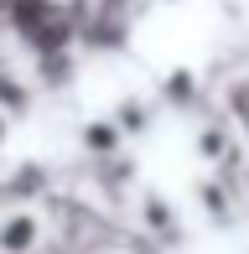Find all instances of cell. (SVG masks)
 <instances>
[{
	"label": "cell",
	"mask_w": 249,
	"mask_h": 254,
	"mask_svg": "<svg viewBox=\"0 0 249 254\" xmlns=\"http://www.w3.org/2000/svg\"><path fill=\"white\" fill-rule=\"evenodd\" d=\"M192 197H197V207H202V218H208L213 228H239L244 223V182H229V177H197L192 182Z\"/></svg>",
	"instance_id": "3"
},
{
	"label": "cell",
	"mask_w": 249,
	"mask_h": 254,
	"mask_svg": "<svg viewBox=\"0 0 249 254\" xmlns=\"http://www.w3.org/2000/svg\"><path fill=\"white\" fill-rule=\"evenodd\" d=\"M223 114L234 120V130H239L244 145H249V78H234V83L223 88Z\"/></svg>",
	"instance_id": "8"
},
{
	"label": "cell",
	"mask_w": 249,
	"mask_h": 254,
	"mask_svg": "<svg viewBox=\"0 0 249 254\" xmlns=\"http://www.w3.org/2000/svg\"><path fill=\"white\" fill-rule=\"evenodd\" d=\"M192 151H197V161L213 171V177L244 182V171H249L244 135L234 130V120L223 109H197V120H192Z\"/></svg>",
	"instance_id": "1"
},
{
	"label": "cell",
	"mask_w": 249,
	"mask_h": 254,
	"mask_svg": "<svg viewBox=\"0 0 249 254\" xmlns=\"http://www.w3.org/2000/svg\"><path fill=\"white\" fill-rule=\"evenodd\" d=\"M78 151L88 156V166H99V161H115L130 151V140L115 130V120L109 114H99V120H88V125H78Z\"/></svg>",
	"instance_id": "5"
},
{
	"label": "cell",
	"mask_w": 249,
	"mask_h": 254,
	"mask_svg": "<svg viewBox=\"0 0 249 254\" xmlns=\"http://www.w3.org/2000/svg\"><path fill=\"white\" fill-rule=\"evenodd\" d=\"M244 197H249V171H244Z\"/></svg>",
	"instance_id": "11"
},
{
	"label": "cell",
	"mask_w": 249,
	"mask_h": 254,
	"mask_svg": "<svg viewBox=\"0 0 249 254\" xmlns=\"http://www.w3.org/2000/svg\"><path fill=\"white\" fill-rule=\"evenodd\" d=\"M0 26H5V0H0Z\"/></svg>",
	"instance_id": "10"
},
{
	"label": "cell",
	"mask_w": 249,
	"mask_h": 254,
	"mask_svg": "<svg viewBox=\"0 0 249 254\" xmlns=\"http://www.w3.org/2000/svg\"><path fill=\"white\" fill-rule=\"evenodd\" d=\"M109 120H115V130L124 140H145V135L156 130V120H161V104L145 99V94H130V99H120L115 109H109Z\"/></svg>",
	"instance_id": "6"
},
{
	"label": "cell",
	"mask_w": 249,
	"mask_h": 254,
	"mask_svg": "<svg viewBox=\"0 0 249 254\" xmlns=\"http://www.w3.org/2000/svg\"><path fill=\"white\" fill-rule=\"evenodd\" d=\"M47 239H52V228H47V207L42 202L0 213V254H42Z\"/></svg>",
	"instance_id": "4"
},
{
	"label": "cell",
	"mask_w": 249,
	"mask_h": 254,
	"mask_svg": "<svg viewBox=\"0 0 249 254\" xmlns=\"http://www.w3.org/2000/svg\"><path fill=\"white\" fill-rule=\"evenodd\" d=\"M156 104H172L177 114H197L202 109V78L192 67H172L161 78V88H156Z\"/></svg>",
	"instance_id": "7"
},
{
	"label": "cell",
	"mask_w": 249,
	"mask_h": 254,
	"mask_svg": "<svg viewBox=\"0 0 249 254\" xmlns=\"http://www.w3.org/2000/svg\"><path fill=\"white\" fill-rule=\"evenodd\" d=\"M5 135H10V114L0 109V145H5Z\"/></svg>",
	"instance_id": "9"
},
{
	"label": "cell",
	"mask_w": 249,
	"mask_h": 254,
	"mask_svg": "<svg viewBox=\"0 0 249 254\" xmlns=\"http://www.w3.org/2000/svg\"><path fill=\"white\" fill-rule=\"evenodd\" d=\"M130 207H135V228H140L151 244H161V249H182L187 244V223H182V213H177V202L166 197V192L140 187Z\"/></svg>",
	"instance_id": "2"
}]
</instances>
